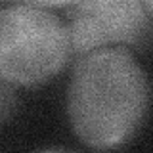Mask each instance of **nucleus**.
I'll list each match as a JSON object with an SVG mask.
<instances>
[{
  "label": "nucleus",
  "mask_w": 153,
  "mask_h": 153,
  "mask_svg": "<svg viewBox=\"0 0 153 153\" xmlns=\"http://www.w3.org/2000/svg\"><path fill=\"white\" fill-rule=\"evenodd\" d=\"M73 54L69 29L35 4L0 10V80L35 86L56 76Z\"/></svg>",
  "instance_id": "2"
},
{
  "label": "nucleus",
  "mask_w": 153,
  "mask_h": 153,
  "mask_svg": "<svg viewBox=\"0 0 153 153\" xmlns=\"http://www.w3.org/2000/svg\"><path fill=\"white\" fill-rule=\"evenodd\" d=\"M27 4H35V6L42 8H59V6H69L75 0H25Z\"/></svg>",
  "instance_id": "5"
},
{
  "label": "nucleus",
  "mask_w": 153,
  "mask_h": 153,
  "mask_svg": "<svg viewBox=\"0 0 153 153\" xmlns=\"http://www.w3.org/2000/svg\"><path fill=\"white\" fill-rule=\"evenodd\" d=\"M143 0H75L67 6V29L79 56L107 44L143 46L153 35Z\"/></svg>",
  "instance_id": "3"
},
{
  "label": "nucleus",
  "mask_w": 153,
  "mask_h": 153,
  "mask_svg": "<svg viewBox=\"0 0 153 153\" xmlns=\"http://www.w3.org/2000/svg\"><path fill=\"white\" fill-rule=\"evenodd\" d=\"M143 6H146V10L149 12V16L153 19V0H143Z\"/></svg>",
  "instance_id": "6"
},
{
  "label": "nucleus",
  "mask_w": 153,
  "mask_h": 153,
  "mask_svg": "<svg viewBox=\"0 0 153 153\" xmlns=\"http://www.w3.org/2000/svg\"><path fill=\"white\" fill-rule=\"evenodd\" d=\"M147 107V76L126 48L103 46L80 56L67 88V115L84 146H123L140 128Z\"/></svg>",
  "instance_id": "1"
},
{
  "label": "nucleus",
  "mask_w": 153,
  "mask_h": 153,
  "mask_svg": "<svg viewBox=\"0 0 153 153\" xmlns=\"http://www.w3.org/2000/svg\"><path fill=\"white\" fill-rule=\"evenodd\" d=\"M17 105H19V98L13 90V84L0 80V124L8 123L16 115Z\"/></svg>",
  "instance_id": "4"
}]
</instances>
